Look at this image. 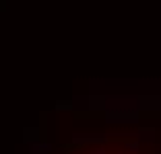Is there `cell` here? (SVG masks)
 I'll use <instances>...</instances> for the list:
<instances>
[{
  "label": "cell",
  "instance_id": "6da1fadb",
  "mask_svg": "<svg viewBox=\"0 0 161 154\" xmlns=\"http://www.w3.org/2000/svg\"><path fill=\"white\" fill-rule=\"evenodd\" d=\"M99 142H105V136H99V138H75V144H99Z\"/></svg>",
  "mask_w": 161,
  "mask_h": 154
},
{
  "label": "cell",
  "instance_id": "7a4b0ae2",
  "mask_svg": "<svg viewBox=\"0 0 161 154\" xmlns=\"http://www.w3.org/2000/svg\"><path fill=\"white\" fill-rule=\"evenodd\" d=\"M50 150H52V146L46 144V142H43V144H33L31 146V154H47Z\"/></svg>",
  "mask_w": 161,
  "mask_h": 154
},
{
  "label": "cell",
  "instance_id": "3957f363",
  "mask_svg": "<svg viewBox=\"0 0 161 154\" xmlns=\"http://www.w3.org/2000/svg\"><path fill=\"white\" fill-rule=\"evenodd\" d=\"M126 154H138V144L136 142H126Z\"/></svg>",
  "mask_w": 161,
  "mask_h": 154
},
{
  "label": "cell",
  "instance_id": "277c9868",
  "mask_svg": "<svg viewBox=\"0 0 161 154\" xmlns=\"http://www.w3.org/2000/svg\"><path fill=\"white\" fill-rule=\"evenodd\" d=\"M91 154H108V152H105V150L101 148V146H97V148H93V150H91Z\"/></svg>",
  "mask_w": 161,
  "mask_h": 154
}]
</instances>
